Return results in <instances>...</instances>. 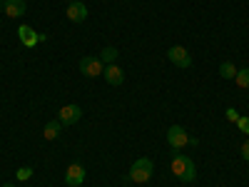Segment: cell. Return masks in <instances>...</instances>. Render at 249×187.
<instances>
[{
  "mask_svg": "<svg viewBox=\"0 0 249 187\" xmlns=\"http://www.w3.org/2000/svg\"><path fill=\"white\" fill-rule=\"evenodd\" d=\"M170 170H172V175H175L179 182H192V180L197 177L195 162L187 157V155H175L172 162H170Z\"/></svg>",
  "mask_w": 249,
  "mask_h": 187,
  "instance_id": "6da1fadb",
  "label": "cell"
},
{
  "mask_svg": "<svg viewBox=\"0 0 249 187\" xmlns=\"http://www.w3.org/2000/svg\"><path fill=\"white\" fill-rule=\"evenodd\" d=\"M152 170H155L152 160H150V157H140V160L132 162V168H130V172H127V180H132V182H137V185H144V182H150Z\"/></svg>",
  "mask_w": 249,
  "mask_h": 187,
  "instance_id": "7a4b0ae2",
  "label": "cell"
},
{
  "mask_svg": "<svg viewBox=\"0 0 249 187\" xmlns=\"http://www.w3.org/2000/svg\"><path fill=\"white\" fill-rule=\"evenodd\" d=\"M80 73L85 77H100L105 73V65H102V60L97 55H85L80 60Z\"/></svg>",
  "mask_w": 249,
  "mask_h": 187,
  "instance_id": "3957f363",
  "label": "cell"
},
{
  "mask_svg": "<svg viewBox=\"0 0 249 187\" xmlns=\"http://www.w3.org/2000/svg\"><path fill=\"white\" fill-rule=\"evenodd\" d=\"M187 142H190V135L184 132V128H179V125H172V128L167 130V145H170L175 152L184 150Z\"/></svg>",
  "mask_w": 249,
  "mask_h": 187,
  "instance_id": "277c9868",
  "label": "cell"
},
{
  "mask_svg": "<svg viewBox=\"0 0 249 187\" xmlns=\"http://www.w3.org/2000/svg\"><path fill=\"white\" fill-rule=\"evenodd\" d=\"M167 57H170L172 65H177V68H190V65H192V55L187 53V48H182V45L170 48V50H167Z\"/></svg>",
  "mask_w": 249,
  "mask_h": 187,
  "instance_id": "5b68a950",
  "label": "cell"
},
{
  "mask_svg": "<svg viewBox=\"0 0 249 187\" xmlns=\"http://www.w3.org/2000/svg\"><path fill=\"white\" fill-rule=\"evenodd\" d=\"M82 182H85V165L72 162L70 168L65 170V185L68 187H80Z\"/></svg>",
  "mask_w": 249,
  "mask_h": 187,
  "instance_id": "8992f818",
  "label": "cell"
},
{
  "mask_svg": "<svg viewBox=\"0 0 249 187\" xmlns=\"http://www.w3.org/2000/svg\"><path fill=\"white\" fill-rule=\"evenodd\" d=\"M80 117H82V108L80 105H65L57 112V120L62 125H75V122H80Z\"/></svg>",
  "mask_w": 249,
  "mask_h": 187,
  "instance_id": "52a82bcc",
  "label": "cell"
},
{
  "mask_svg": "<svg viewBox=\"0 0 249 187\" xmlns=\"http://www.w3.org/2000/svg\"><path fill=\"white\" fill-rule=\"evenodd\" d=\"M18 37H20V43H23L25 48H35L40 43V33H35L30 25H20L18 28Z\"/></svg>",
  "mask_w": 249,
  "mask_h": 187,
  "instance_id": "ba28073f",
  "label": "cell"
},
{
  "mask_svg": "<svg viewBox=\"0 0 249 187\" xmlns=\"http://www.w3.org/2000/svg\"><path fill=\"white\" fill-rule=\"evenodd\" d=\"M72 23H85V18H88V8H85V3H70L68 5V13H65Z\"/></svg>",
  "mask_w": 249,
  "mask_h": 187,
  "instance_id": "9c48e42d",
  "label": "cell"
},
{
  "mask_svg": "<svg viewBox=\"0 0 249 187\" xmlns=\"http://www.w3.org/2000/svg\"><path fill=\"white\" fill-rule=\"evenodd\" d=\"M5 15L8 18H20V15H25V10H28V3L25 0H5Z\"/></svg>",
  "mask_w": 249,
  "mask_h": 187,
  "instance_id": "30bf717a",
  "label": "cell"
},
{
  "mask_svg": "<svg viewBox=\"0 0 249 187\" xmlns=\"http://www.w3.org/2000/svg\"><path fill=\"white\" fill-rule=\"evenodd\" d=\"M105 80L110 82V85H122V82H124V70L117 68L115 62H112V65H105Z\"/></svg>",
  "mask_w": 249,
  "mask_h": 187,
  "instance_id": "8fae6325",
  "label": "cell"
},
{
  "mask_svg": "<svg viewBox=\"0 0 249 187\" xmlns=\"http://www.w3.org/2000/svg\"><path fill=\"white\" fill-rule=\"evenodd\" d=\"M60 130H62V122H60V120H50V122L45 125V130H43V137H45V140H57Z\"/></svg>",
  "mask_w": 249,
  "mask_h": 187,
  "instance_id": "7c38bea8",
  "label": "cell"
},
{
  "mask_svg": "<svg viewBox=\"0 0 249 187\" xmlns=\"http://www.w3.org/2000/svg\"><path fill=\"white\" fill-rule=\"evenodd\" d=\"M219 75H222L224 80H234V77H237V68H234V62L224 60L222 65H219Z\"/></svg>",
  "mask_w": 249,
  "mask_h": 187,
  "instance_id": "4fadbf2b",
  "label": "cell"
},
{
  "mask_svg": "<svg viewBox=\"0 0 249 187\" xmlns=\"http://www.w3.org/2000/svg\"><path fill=\"white\" fill-rule=\"evenodd\" d=\"M97 57L102 60V65H112V62L117 60V48H102V53Z\"/></svg>",
  "mask_w": 249,
  "mask_h": 187,
  "instance_id": "5bb4252c",
  "label": "cell"
},
{
  "mask_svg": "<svg viewBox=\"0 0 249 187\" xmlns=\"http://www.w3.org/2000/svg\"><path fill=\"white\" fill-rule=\"evenodd\" d=\"M234 82L239 88H249V68H242V70H237V77H234Z\"/></svg>",
  "mask_w": 249,
  "mask_h": 187,
  "instance_id": "9a60e30c",
  "label": "cell"
},
{
  "mask_svg": "<svg viewBox=\"0 0 249 187\" xmlns=\"http://www.w3.org/2000/svg\"><path fill=\"white\" fill-rule=\"evenodd\" d=\"M15 177H18L20 182H28V180L33 177V168H18V172H15Z\"/></svg>",
  "mask_w": 249,
  "mask_h": 187,
  "instance_id": "2e32d148",
  "label": "cell"
},
{
  "mask_svg": "<svg viewBox=\"0 0 249 187\" xmlns=\"http://www.w3.org/2000/svg\"><path fill=\"white\" fill-rule=\"evenodd\" d=\"M237 128L244 132V135H249V117H244V115H239V120H237Z\"/></svg>",
  "mask_w": 249,
  "mask_h": 187,
  "instance_id": "e0dca14e",
  "label": "cell"
},
{
  "mask_svg": "<svg viewBox=\"0 0 249 187\" xmlns=\"http://www.w3.org/2000/svg\"><path fill=\"white\" fill-rule=\"evenodd\" d=\"M227 120H230V122H237V120H239V112H237L234 108H230V110H227Z\"/></svg>",
  "mask_w": 249,
  "mask_h": 187,
  "instance_id": "ac0fdd59",
  "label": "cell"
},
{
  "mask_svg": "<svg viewBox=\"0 0 249 187\" xmlns=\"http://www.w3.org/2000/svg\"><path fill=\"white\" fill-rule=\"evenodd\" d=\"M242 157L249 162V140H244V145H242Z\"/></svg>",
  "mask_w": 249,
  "mask_h": 187,
  "instance_id": "d6986e66",
  "label": "cell"
},
{
  "mask_svg": "<svg viewBox=\"0 0 249 187\" xmlns=\"http://www.w3.org/2000/svg\"><path fill=\"white\" fill-rule=\"evenodd\" d=\"M5 8V0H0V10H3Z\"/></svg>",
  "mask_w": 249,
  "mask_h": 187,
  "instance_id": "ffe728a7",
  "label": "cell"
},
{
  "mask_svg": "<svg viewBox=\"0 0 249 187\" xmlns=\"http://www.w3.org/2000/svg\"><path fill=\"white\" fill-rule=\"evenodd\" d=\"M3 187H15V185H10V182H8V185H3Z\"/></svg>",
  "mask_w": 249,
  "mask_h": 187,
  "instance_id": "44dd1931",
  "label": "cell"
},
{
  "mask_svg": "<svg viewBox=\"0 0 249 187\" xmlns=\"http://www.w3.org/2000/svg\"><path fill=\"white\" fill-rule=\"evenodd\" d=\"M65 3H75V0H65Z\"/></svg>",
  "mask_w": 249,
  "mask_h": 187,
  "instance_id": "7402d4cb",
  "label": "cell"
}]
</instances>
